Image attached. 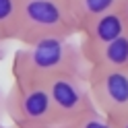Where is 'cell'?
I'll return each mask as SVG.
<instances>
[{
	"instance_id": "6da1fadb",
	"label": "cell",
	"mask_w": 128,
	"mask_h": 128,
	"mask_svg": "<svg viewBox=\"0 0 128 128\" xmlns=\"http://www.w3.org/2000/svg\"><path fill=\"white\" fill-rule=\"evenodd\" d=\"M12 78L48 81L56 74H87V62L83 56L81 42H72L68 35H50L33 44L21 46L14 52Z\"/></svg>"
},
{
	"instance_id": "7a4b0ae2",
	"label": "cell",
	"mask_w": 128,
	"mask_h": 128,
	"mask_svg": "<svg viewBox=\"0 0 128 128\" xmlns=\"http://www.w3.org/2000/svg\"><path fill=\"white\" fill-rule=\"evenodd\" d=\"M50 35H78V19L68 0H23L21 21L14 42L33 44Z\"/></svg>"
},
{
	"instance_id": "3957f363",
	"label": "cell",
	"mask_w": 128,
	"mask_h": 128,
	"mask_svg": "<svg viewBox=\"0 0 128 128\" xmlns=\"http://www.w3.org/2000/svg\"><path fill=\"white\" fill-rule=\"evenodd\" d=\"M6 116L14 128H58L46 81L12 78L10 89L6 91Z\"/></svg>"
},
{
	"instance_id": "277c9868",
	"label": "cell",
	"mask_w": 128,
	"mask_h": 128,
	"mask_svg": "<svg viewBox=\"0 0 128 128\" xmlns=\"http://www.w3.org/2000/svg\"><path fill=\"white\" fill-rule=\"evenodd\" d=\"M48 89H50L56 118H58V128L72 122V120L81 118L85 112L95 108L89 83H87V74H56L46 81Z\"/></svg>"
},
{
	"instance_id": "5b68a950",
	"label": "cell",
	"mask_w": 128,
	"mask_h": 128,
	"mask_svg": "<svg viewBox=\"0 0 128 128\" xmlns=\"http://www.w3.org/2000/svg\"><path fill=\"white\" fill-rule=\"evenodd\" d=\"M87 83L95 108L116 118L128 112V68L87 66Z\"/></svg>"
},
{
	"instance_id": "8992f818",
	"label": "cell",
	"mask_w": 128,
	"mask_h": 128,
	"mask_svg": "<svg viewBox=\"0 0 128 128\" xmlns=\"http://www.w3.org/2000/svg\"><path fill=\"white\" fill-rule=\"evenodd\" d=\"M124 33H128V6L103 12L93 19H87L78 27L83 48H93V46L112 42V39H116Z\"/></svg>"
},
{
	"instance_id": "52a82bcc",
	"label": "cell",
	"mask_w": 128,
	"mask_h": 128,
	"mask_svg": "<svg viewBox=\"0 0 128 128\" xmlns=\"http://www.w3.org/2000/svg\"><path fill=\"white\" fill-rule=\"evenodd\" d=\"M83 56L87 66L128 68V33L93 48H83Z\"/></svg>"
},
{
	"instance_id": "ba28073f",
	"label": "cell",
	"mask_w": 128,
	"mask_h": 128,
	"mask_svg": "<svg viewBox=\"0 0 128 128\" xmlns=\"http://www.w3.org/2000/svg\"><path fill=\"white\" fill-rule=\"evenodd\" d=\"M126 6H128V0H70V8L78 19V27L87 19L99 17V14L116 10V8H126Z\"/></svg>"
},
{
	"instance_id": "9c48e42d",
	"label": "cell",
	"mask_w": 128,
	"mask_h": 128,
	"mask_svg": "<svg viewBox=\"0 0 128 128\" xmlns=\"http://www.w3.org/2000/svg\"><path fill=\"white\" fill-rule=\"evenodd\" d=\"M21 4L23 0H0V27L4 29L6 37L14 42L21 21Z\"/></svg>"
},
{
	"instance_id": "30bf717a",
	"label": "cell",
	"mask_w": 128,
	"mask_h": 128,
	"mask_svg": "<svg viewBox=\"0 0 128 128\" xmlns=\"http://www.w3.org/2000/svg\"><path fill=\"white\" fill-rule=\"evenodd\" d=\"M60 128H116V124H114V120L110 116H106L101 110L91 108L89 112H85L81 118H76V120H72V122L64 124Z\"/></svg>"
},
{
	"instance_id": "8fae6325",
	"label": "cell",
	"mask_w": 128,
	"mask_h": 128,
	"mask_svg": "<svg viewBox=\"0 0 128 128\" xmlns=\"http://www.w3.org/2000/svg\"><path fill=\"white\" fill-rule=\"evenodd\" d=\"M112 120H114L116 128H128V112H124V114H120V116L112 118Z\"/></svg>"
},
{
	"instance_id": "7c38bea8",
	"label": "cell",
	"mask_w": 128,
	"mask_h": 128,
	"mask_svg": "<svg viewBox=\"0 0 128 128\" xmlns=\"http://www.w3.org/2000/svg\"><path fill=\"white\" fill-rule=\"evenodd\" d=\"M10 39L6 37V33H4V29L0 27V60L4 58V52H6V44H8Z\"/></svg>"
},
{
	"instance_id": "4fadbf2b",
	"label": "cell",
	"mask_w": 128,
	"mask_h": 128,
	"mask_svg": "<svg viewBox=\"0 0 128 128\" xmlns=\"http://www.w3.org/2000/svg\"><path fill=\"white\" fill-rule=\"evenodd\" d=\"M4 116H6V93L0 87V122L4 120Z\"/></svg>"
},
{
	"instance_id": "5bb4252c",
	"label": "cell",
	"mask_w": 128,
	"mask_h": 128,
	"mask_svg": "<svg viewBox=\"0 0 128 128\" xmlns=\"http://www.w3.org/2000/svg\"><path fill=\"white\" fill-rule=\"evenodd\" d=\"M0 128H14V126H2V122H0Z\"/></svg>"
},
{
	"instance_id": "9a60e30c",
	"label": "cell",
	"mask_w": 128,
	"mask_h": 128,
	"mask_svg": "<svg viewBox=\"0 0 128 128\" xmlns=\"http://www.w3.org/2000/svg\"><path fill=\"white\" fill-rule=\"evenodd\" d=\"M68 2H70V0H68Z\"/></svg>"
}]
</instances>
